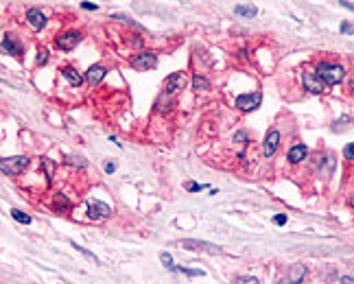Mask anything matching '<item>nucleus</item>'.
<instances>
[{
	"label": "nucleus",
	"mask_w": 354,
	"mask_h": 284,
	"mask_svg": "<svg viewBox=\"0 0 354 284\" xmlns=\"http://www.w3.org/2000/svg\"><path fill=\"white\" fill-rule=\"evenodd\" d=\"M317 76L324 81L326 85H337V83L344 81L346 70H344V66H339V64L322 62V64H317Z\"/></svg>",
	"instance_id": "obj_1"
},
{
	"label": "nucleus",
	"mask_w": 354,
	"mask_h": 284,
	"mask_svg": "<svg viewBox=\"0 0 354 284\" xmlns=\"http://www.w3.org/2000/svg\"><path fill=\"white\" fill-rule=\"evenodd\" d=\"M26 166H29V157H24V155L2 157V162H0V168H2L4 175H20L26 171Z\"/></svg>",
	"instance_id": "obj_2"
},
{
	"label": "nucleus",
	"mask_w": 354,
	"mask_h": 284,
	"mask_svg": "<svg viewBox=\"0 0 354 284\" xmlns=\"http://www.w3.org/2000/svg\"><path fill=\"white\" fill-rule=\"evenodd\" d=\"M261 103H263V94H261V92H252V94L236 96V107L243 109V112H254V109H258Z\"/></svg>",
	"instance_id": "obj_3"
},
{
	"label": "nucleus",
	"mask_w": 354,
	"mask_h": 284,
	"mask_svg": "<svg viewBox=\"0 0 354 284\" xmlns=\"http://www.w3.org/2000/svg\"><path fill=\"white\" fill-rule=\"evenodd\" d=\"M280 146V131L278 129H271L267 136H265V142H263V155L265 157H273L275 151Z\"/></svg>",
	"instance_id": "obj_4"
},
{
	"label": "nucleus",
	"mask_w": 354,
	"mask_h": 284,
	"mask_svg": "<svg viewBox=\"0 0 354 284\" xmlns=\"http://www.w3.org/2000/svg\"><path fill=\"white\" fill-rule=\"evenodd\" d=\"M79 42H81V33L79 31H66V33H62V35L57 37V40H55L57 48H62V51H73Z\"/></svg>",
	"instance_id": "obj_5"
},
{
	"label": "nucleus",
	"mask_w": 354,
	"mask_h": 284,
	"mask_svg": "<svg viewBox=\"0 0 354 284\" xmlns=\"http://www.w3.org/2000/svg\"><path fill=\"white\" fill-rule=\"evenodd\" d=\"M302 83H304V87H306V92H311V94H324V90H326V83L313 72H304Z\"/></svg>",
	"instance_id": "obj_6"
},
{
	"label": "nucleus",
	"mask_w": 354,
	"mask_h": 284,
	"mask_svg": "<svg viewBox=\"0 0 354 284\" xmlns=\"http://www.w3.org/2000/svg\"><path fill=\"white\" fill-rule=\"evenodd\" d=\"M131 66L136 70H151L158 66V57H156V53H140L131 59Z\"/></svg>",
	"instance_id": "obj_7"
},
{
	"label": "nucleus",
	"mask_w": 354,
	"mask_h": 284,
	"mask_svg": "<svg viewBox=\"0 0 354 284\" xmlns=\"http://www.w3.org/2000/svg\"><path fill=\"white\" fill-rule=\"evenodd\" d=\"M186 85V74L184 72H175L171 74L167 81H164V94H175V92H181Z\"/></svg>",
	"instance_id": "obj_8"
},
{
	"label": "nucleus",
	"mask_w": 354,
	"mask_h": 284,
	"mask_svg": "<svg viewBox=\"0 0 354 284\" xmlns=\"http://www.w3.org/2000/svg\"><path fill=\"white\" fill-rule=\"evenodd\" d=\"M181 245H184L186 249H192V251H208V254H217V251H221L219 245L206 243V240H195V238H186V240H181Z\"/></svg>",
	"instance_id": "obj_9"
},
{
	"label": "nucleus",
	"mask_w": 354,
	"mask_h": 284,
	"mask_svg": "<svg viewBox=\"0 0 354 284\" xmlns=\"http://www.w3.org/2000/svg\"><path fill=\"white\" fill-rule=\"evenodd\" d=\"M112 214V208L103 201H94V204H88V216L90 218H105Z\"/></svg>",
	"instance_id": "obj_10"
},
{
	"label": "nucleus",
	"mask_w": 354,
	"mask_h": 284,
	"mask_svg": "<svg viewBox=\"0 0 354 284\" xmlns=\"http://www.w3.org/2000/svg\"><path fill=\"white\" fill-rule=\"evenodd\" d=\"M26 22H29L33 29L40 31V29L46 26V15H44L40 9H29V11H26Z\"/></svg>",
	"instance_id": "obj_11"
},
{
	"label": "nucleus",
	"mask_w": 354,
	"mask_h": 284,
	"mask_svg": "<svg viewBox=\"0 0 354 284\" xmlns=\"http://www.w3.org/2000/svg\"><path fill=\"white\" fill-rule=\"evenodd\" d=\"M105 74H107V70L103 68V66H92V68H88V72H86V81L88 83H92V85H96V83H101V81L105 79Z\"/></svg>",
	"instance_id": "obj_12"
},
{
	"label": "nucleus",
	"mask_w": 354,
	"mask_h": 284,
	"mask_svg": "<svg viewBox=\"0 0 354 284\" xmlns=\"http://www.w3.org/2000/svg\"><path fill=\"white\" fill-rule=\"evenodd\" d=\"M62 74H64V79L68 81L70 85H75V87H79L81 83H84V79H86V76H81V72H79L77 68H73V66L64 68V70H62Z\"/></svg>",
	"instance_id": "obj_13"
},
{
	"label": "nucleus",
	"mask_w": 354,
	"mask_h": 284,
	"mask_svg": "<svg viewBox=\"0 0 354 284\" xmlns=\"http://www.w3.org/2000/svg\"><path fill=\"white\" fill-rule=\"evenodd\" d=\"M304 276H306V267L304 265H293L289 273H286V282L289 284H300L304 280Z\"/></svg>",
	"instance_id": "obj_14"
},
{
	"label": "nucleus",
	"mask_w": 354,
	"mask_h": 284,
	"mask_svg": "<svg viewBox=\"0 0 354 284\" xmlns=\"http://www.w3.org/2000/svg\"><path fill=\"white\" fill-rule=\"evenodd\" d=\"M308 155V149L304 144H295V146H291L289 149V162L291 164H300V162H304V157Z\"/></svg>",
	"instance_id": "obj_15"
},
{
	"label": "nucleus",
	"mask_w": 354,
	"mask_h": 284,
	"mask_svg": "<svg viewBox=\"0 0 354 284\" xmlns=\"http://www.w3.org/2000/svg\"><path fill=\"white\" fill-rule=\"evenodd\" d=\"M2 51L9 53V55H13V57H20V55H22V46H18V44L11 40L9 35H4L2 37Z\"/></svg>",
	"instance_id": "obj_16"
},
{
	"label": "nucleus",
	"mask_w": 354,
	"mask_h": 284,
	"mask_svg": "<svg viewBox=\"0 0 354 284\" xmlns=\"http://www.w3.org/2000/svg\"><path fill=\"white\" fill-rule=\"evenodd\" d=\"M192 87H195L197 92H208L210 90V83H208V79H203V76H195V79H192Z\"/></svg>",
	"instance_id": "obj_17"
},
{
	"label": "nucleus",
	"mask_w": 354,
	"mask_h": 284,
	"mask_svg": "<svg viewBox=\"0 0 354 284\" xmlns=\"http://www.w3.org/2000/svg\"><path fill=\"white\" fill-rule=\"evenodd\" d=\"M234 13L236 15H245V18H254V15H256V9L247 7V4H239V7H234Z\"/></svg>",
	"instance_id": "obj_18"
},
{
	"label": "nucleus",
	"mask_w": 354,
	"mask_h": 284,
	"mask_svg": "<svg viewBox=\"0 0 354 284\" xmlns=\"http://www.w3.org/2000/svg\"><path fill=\"white\" fill-rule=\"evenodd\" d=\"M11 216H13L18 223H24V225H31V216H29V214H24L22 210H11Z\"/></svg>",
	"instance_id": "obj_19"
},
{
	"label": "nucleus",
	"mask_w": 354,
	"mask_h": 284,
	"mask_svg": "<svg viewBox=\"0 0 354 284\" xmlns=\"http://www.w3.org/2000/svg\"><path fill=\"white\" fill-rule=\"evenodd\" d=\"M73 247H75L77 251H79V254H84V256H86V258H90V260L94 262V265H98V258H96V256H94V254H90V251H88V249H84V247H79V245H77V243H73Z\"/></svg>",
	"instance_id": "obj_20"
},
{
	"label": "nucleus",
	"mask_w": 354,
	"mask_h": 284,
	"mask_svg": "<svg viewBox=\"0 0 354 284\" xmlns=\"http://www.w3.org/2000/svg\"><path fill=\"white\" fill-rule=\"evenodd\" d=\"M160 260H162V265L167 267V269H175L173 258H171V254H167V251H162V254H160Z\"/></svg>",
	"instance_id": "obj_21"
},
{
	"label": "nucleus",
	"mask_w": 354,
	"mask_h": 284,
	"mask_svg": "<svg viewBox=\"0 0 354 284\" xmlns=\"http://www.w3.org/2000/svg\"><path fill=\"white\" fill-rule=\"evenodd\" d=\"M175 269L181 271V273H186V276H203L201 269H188V267H175Z\"/></svg>",
	"instance_id": "obj_22"
},
{
	"label": "nucleus",
	"mask_w": 354,
	"mask_h": 284,
	"mask_svg": "<svg viewBox=\"0 0 354 284\" xmlns=\"http://www.w3.org/2000/svg\"><path fill=\"white\" fill-rule=\"evenodd\" d=\"M35 62H37V66H44V64L48 62V51H46V48H42V51L37 53V59H35Z\"/></svg>",
	"instance_id": "obj_23"
},
{
	"label": "nucleus",
	"mask_w": 354,
	"mask_h": 284,
	"mask_svg": "<svg viewBox=\"0 0 354 284\" xmlns=\"http://www.w3.org/2000/svg\"><path fill=\"white\" fill-rule=\"evenodd\" d=\"M236 284H258V280L252 276H241V278H236Z\"/></svg>",
	"instance_id": "obj_24"
},
{
	"label": "nucleus",
	"mask_w": 354,
	"mask_h": 284,
	"mask_svg": "<svg viewBox=\"0 0 354 284\" xmlns=\"http://www.w3.org/2000/svg\"><path fill=\"white\" fill-rule=\"evenodd\" d=\"M344 157H346V160H354V142H350V144H346V149H344Z\"/></svg>",
	"instance_id": "obj_25"
},
{
	"label": "nucleus",
	"mask_w": 354,
	"mask_h": 284,
	"mask_svg": "<svg viewBox=\"0 0 354 284\" xmlns=\"http://www.w3.org/2000/svg\"><path fill=\"white\" fill-rule=\"evenodd\" d=\"M55 206H62V208H68V201L64 199V195H57V199H55Z\"/></svg>",
	"instance_id": "obj_26"
},
{
	"label": "nucleus",
	"mask_w": 354,
	"mask_h": 284,
	"mask_svg": "<svg viewBox=\"0 0 354 284\" xmlns=\"http://www.w3.org/2000/svg\"><path fill=\"white\" fill-rule=\"evenodd\" d=\"M186 188L190 190V193H197V190H203V188H206V186H203V184H188Z\"/></svg>",
	"instance_id": "obj_27"
},
{
	"label": "nucleus",
	"mask_w": 354,
	"mask_h": 284,
	"mask_svg": "<svg viewBox=\"0 0 354 284\" xmlns=\"http://www.w3.org/2000/svg\"><path fill=\"white\" fill-rule=\"evenodd\" d=\"M81 9H86V11H96L98 4H94V2H81Z\"/></svg>",
	"instance_id": "obj_28"
},
{
	"label": "nucleus",
	"mask_w": 354,
	"mask_h": 284,
	"mask_svg": "<svg viewBox=\"0 0 354 284\" xmlns=\"http://www.w3.org/2000/svg\"><path fill=\"white\" fill-rule=\"evenodd\" d=\"M234 142H247V134H245V131H239V134L234 136Z\"/></svg>",
	"instance_id": "obj_29"
},
{
	"label": "nucleus",
	"mask_w": 354,
	"mask_h": 284,
	"mask_svg": "<svg viewBox=\"0 0 354 284\" xmlns=\"http://www.w3.org/2000/svg\"><path fill=\"white\" fill-rule=\"evenodd\" d=\"M273 223H275V225H284V223H286V214H278V216L273 218Z\"/></svg>",
	"instance_id": "obj_30"
},
{
	"label": "nucleus",
	"mask_w": 354,
	"mask_h": 284,
	"mask_svg": "<svg viewBox=\"0 0 354 284\" xmlns=\"http://www.w3.org/2000/svg\"><path fill=\"white\" fill-rule=\"evenodd\" d=\"M341 33H354V26L348 24V22H344V24H341Z\"/></svg>",
	"instance_id": "obj_31"
},
{
	"label": "nucleus",
	"mask_w": 354,
	"mask_h": 284,
	"mask_svg": "<svg viewBox=\"0 0 354 284\" xmlns=\"http://www.w3.org/2000/svg\"><path fill=\"white\" fill-rule=\"evenodd\" d=\"M105 171H107V173H114V171H116V162H107V164H105Z\"/></svg>",
	"instance_id": "obj_32"
},
{
	"label": "nucleus",
	"mask_w": 354,
	"mask_h": 284,
	"mask_svg": "<svg viewBox=\"0 0 354 284\" xmlns=\"http://www.w3.org/2000/svg\"><path fill=\"white\" fill-rule=\"evenodd\" d=\"M339 284H354V278H350V276H344L339 280Z\"/></svg>",
	"instance_id": "obj_33"
},
{
	"label": "nucleus",
	"mask_w": 354,
	"mask_h": 284,
	"mask_svg": "<svg viewBox=\"0 0 354 284\" xmlns=\"http://www.w3.org/2000/svg\"><path fill=\"white\" fill-rule=\"evenodd\" d=\"M341 4V7H346V9H350V11H354V2H346V0H344V2H339Z\"/></svg>",
	"instance_id": "obj_34"
},
{
	"label": "nucleus",
	"mask_w": 354,
	"mask_h": 284,
	"mask_svg": "<svg viewBox=\"0 0 354 284\" xmlns=\"http://www.w3.org/2000/svg\"><path fill=\"white\" fill-rule=\"evenodd\" d=\"M352 206H354V199H352Z\"/></svg>",
	"instance_id": "obj_35"
}]
</instances>
